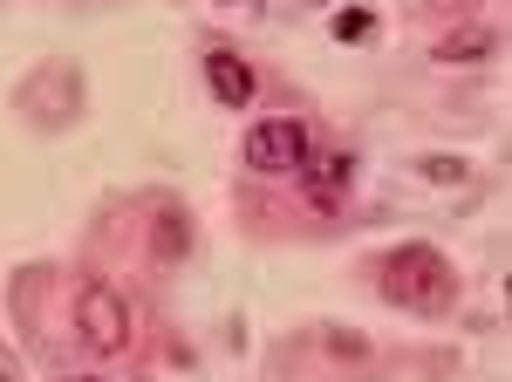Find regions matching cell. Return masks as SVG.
Here are the masks:
<instances>
[{
  "instance_id": "obj_10",
  "label": "cell",
  "mask_w": 512,
  "mask_h": 382,
  "mask_svg": "<svg viewBox=\"0 0 512 382\" xmlns=\"http://www.w3.org/2000/svg\"><path fill=\"white\" fill-rule=\"evenodd\" d=\"M76 382H103V376H76Z\"/></svg>"
},
{
  "instance_id": "obj_3",
  "label": "cell",
  "mask_w": 512,
  "mask_h": 382,
  "mask_svg": "<svg viewBox=\"0 0 512 382\" xmlns=\"http://www.w3.org/2000/svg\"><path fill=\"white\" fill-rule=\"evenodd\" d=\"M308 151H315V137H308L301 116H267V123H253V137H246V164H253V171H294Z\"/></svg>"
},
{
  "instance_id": "obj_12",
  "label": "cell",
  "mask_w": 512,
  "mask_h": 382,
  "mask_svg": "<svg viewBox=\"0 0 512 382\" xmlns=\"http://www.w3.org/2000/svg\"><path fill=\"white\" fill-rule=\"evenodd\" d=\"M0 382H7V369H0Z\"/></svg>"
},
{
  "instance_id": "obj_7",
  "label": "cell",
  "mask_w": 512,
  "mask_h": 382,
  "mask_svg": "<svg viewBox=\"0 0 512 382\" xmlns=\"http://www.w3.org/2000/svg\"><path fill=\"white\" fill-rule=\"evenodd\" d=\"M485 48H492L485 28H472V35H444V41H437V62H478Z\"/></svg>"
},
{
  "instance_id": "obj_1",
  "label": "cell",
  "mask_w": 512,
  "mask_h": 382,
  "mask_svg": "<svg viewBox=\"0 0 512 382\" xmlns=\"http://www.w3.org/2000/svg\"><path fill=\"white\" fill-rule=\"evenodd\" d=\"M376 280H383V301L417 307V314H444L458 301V273L444 267V253H431V246H396Z\"/></svg>"
},
{
  "instance_id": "obj_13",
  "label": "cell",
  "mask_w": 512,
  "mask_h": 382,
  "mask_svg": "<svg viewBox=\"0 0 512 382\" xmlns=\"http://www.w3.org/2000/svg\"><path fill=\"white\" fill-rule=\"evenodd\" d=\"M315 7H321V0H315Z\"/></svg>"
},
{
  "instance_id": "obj_4",
  "label": "cell",
  "mask_w": 512,
  "mask_h": 382,
  "mask_svg": "<svg viewBox=\"0 0 512 382\" xmlns=\"http://www.w3.org/2000/svg\"><path fill=\"white\" fill-rule=\"evenodd\" d=\"M294 171H301V185H308V198H315V205H342V191L355 185V157L349 151H321V144L301 157Z\"/></svg>"
},
{
  "instance_id": "obj_11",
  "label": "cell",
  "mask_w": 512,
  "mask_h": 382,
  "mask_svg": "<svg viewBox=\"0 0 512 382\" xmlns=\"http://www.w3.org/2000/svg\"><path fill=\"white\" fill-rule=\"evenodd\" d=\"M233 7H246V0H233ZM253 7H260V0H253Z\"/></svg>"
},
{
  "instance_id": "obj_8",
  "label": "cell",
  "mask_w": 512,
  "mask_h": 382,
  "mask_svg": "<svg viewBox=\"0 0 512 382\" xmlns=\"http://www.w3.org/2000/svg\"><path fill=\"white\" fill-rule=\"evenodd\" d=\"M424 178H437V185H465L472 164H458V157H424Z\"/></svg>"
},
{
  "instance_id": "obj_9",
  "label": "cell",
  "mask_w": 512,
  "mask_h": 382,
  "mask_svg": "<svg viewBox=\"0 0 512 382\" xmlns=\"http://www.w3.org/2000/svg\"><path fill=\"white\" fill-rule=\"evenodd\" d=\"M158 239H164V246H158L164 260H178V253H185V226H178V212H164V219H158Z\"/></svg>"
},
{
  "instance_id": "obj_5",
  "label": "cell",
  "mask_w": 512,
  "mask_h": 382,
  "mask_svg": "<svg viewBox=\"0 0 512 382\" xmlns=\"http://www.w3.org/2000/svg\"><path fill=\"white\" fill-rule=\"evenodd\" d=\"M205 82H212V96H219L226 110H246L253 89H260V82H253V62L233 55V48H212V55H205Z\"/></svg>"
},
{
  "instance_id": "obj_2",
  "label": "cell",
  "mask_w": 512,
  "mask_h": 382,
  "mask_svg": "<svg viewBox=\"0 0 512 382\" xmlns=\"http://www.w3.org/2000/svg\"><path fill=\"white\" fill-rule=\"evenodd\" d=\"M76 328H82V342L96 348V355H123V348H130V301H123L117 287L89 280V287L76 294Z\"/></svg>"
},
{
  "instance_id": "obj_6",
  "label": "cell",
  "mask_w": 512,
  "mask_h": 382,
  "mask_svg": "<svg viewBox=\"0 0 512 382\" xmlns=\"http://www.w3.org/2000/svg\"><path fill=\"white\" fill-rule=\"evenodd\" d=\"M328 35L342 41V48H355V41H369V35H376V14H369V7H342Z\"/></svg>"
}]
</instances>
